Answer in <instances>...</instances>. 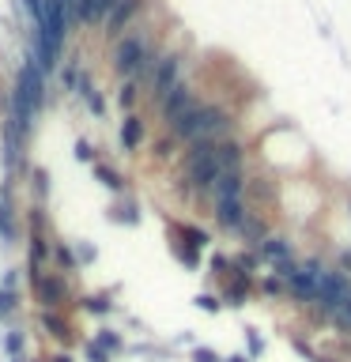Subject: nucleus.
Instances as JSON below:
<instances>
[{"mask_svg": "<svg viewBox=\"0 0 351 362\" xmlns=\"http://www.w3.org/2000/svg\"><path fill=\"white\" fill-rule=\"evenodd\" d=\"M38 321H42V328L57 339V344H68V339H72V325H68V317H64V313L42 310V313H38Z\"/></svg>", "mask_w": 351, "mask_h": 362, "instance_id": "11", "label": "nucleus"}, {"mask_svg": "<svg viewBox=\"0 0 351 362\" xmlns=\"http://www.w3.org/2000/svg\"><path fill=\"white\" fill-rule=\"evenodd\" d=\"M265 355V339H260L257 328H246V358H260Z\"/></svg>", "mask_w": 351, "mask_h": 362, "instance_id": "21", "label": "nucleus"}, {"mask_svg": "<svg viewBox=\"0 0 351 362\" xmlns=\"http://www.w3.org/2000/svg\"><path fill=\"white\" fill-rule=\"evenodd\" d=\"M155 61H159L155 45L140 30L125 34V38H117V45H113V72H117L121 79H140L144 83L147 72L155 68Z\"/></svg>", "mask_w": 351, "mask_h": 362, "instance_id": "2", "label": "nucleus"}, {"mask_svg": "<svg viewBox=\"0 0 351 362\" xmlns=\"http://www.w3.org/2000/svg\"><path fill=\"white\" fill-rule=\"evenodd\" d=\"M0 238H16V208L4 189H0Z\"/></svg>", "mask_w": 351, "mask_h": 362, "instance_id": "15", "label": "nucleus"}, {"mask_svg": "<svg viewBox=\"0 0 351 362\" xmlns=\"http://www.w3.org/2000/svg\"><path fill=\"white\" fill-rule=\"evenodd\" d=\"M144 8H147V0H121V4L106 16V30H110V34H121L136 16H140Z\"/></svg>", "mask_w": 351, "mask_h": 362, "instance_id": "8", "label": "nucleus"}, {"mask_svg": "<svg viewBox=\"0 0 351 362\" xmlns=\"http://www.w3.org/2000/svg\"><path fill=\"white\" fill-rule=\"evenodd\" d=\"M197 305H200L204 313H219L223 310V298H219V294H197Z\"/></svg>", "mask_w": 351, "mask_h": 362, "instance_id": "23", "label": "nucleus"}, {"mask_svg": "<svg viewBox=\"0 0 351 362\" xmlns=\"http://www.w3.org/2000/svg\"><path fill=\"white\" fill-rule=\"evenodd\" d=\"M189 106H197V98H192V87H189V83H178L163 102H159V110H163V121H166V124H174Z\"/></svg>", "mask_w": 351, "mask_h": 362, "instance_id": "6", "label": "nucleus"}, {"mask_svg": "<svg viewBox=\"0 0 351 362\" xmlns=\"http://www.w3.org/2000/svg\"><path fill=\"white\" fill-rule=\"evenodd\" d=\"M189 362H223V355H219V351H212V347H204V344H197L189 351Z\"/></svg>", "mask_w": 351, "mask_h": 362, "instance_id": "22", "label": "nucleus"}, {"mask_svg": "<svg viewBox=\"0 0 351 362\" xmlns=\"http://www.w3.org/2000/svg\"><path fill=\"white\" fill-rule=\"evenodd\" d=\"M16 310H19V291L11 287V279H0V321L16 317Z\"/></svg>", "mask_w": 351, "mask_h": 362, "instance_id": "14", "label": "nucleus"}, {"mask_svg": "<svg viewBox=\"0 0 351 362\" xmlns=\"http://www.w3.org/2000/svg\"><path fill=\"white\" fill-rule=\"evenodd\" d=\"M231 132V113L223 106H208V102H197V106H189L181 117L170 124V136L174 140H219V136Z\"/></svg>", "mask_w": 351, "mask_h": 362, "instance_id": "1", "label": "nucleus"}, {"mask_svg": "<svg viewBox=\"0 0 351 362\" xmlns=\"http://www.w3.org/2000/svg\"><path fill=\"white\" fill-rule=\"evenodd\" d=\"M136 90H140V79H125V87H121V106H132L136 102Z\"/></svg>", "mask_w": 351, "mask_h": 362, "instance_id": "24", "label": "nucleus"}, {"mask_svg": "<svg viewBox=\"0 0 351 362\" xmlns=\"http://www.w3.org/2000/svg\"><path fill=\"white\" fill-rule=\"evenodd\" d=\"M351 291V279L344 272H321V283H317V294H313V317H321V321H333V313L344 305Z\"/></svg>", "mask_w": 351, "mask_h": 362, "instance_id": "4", "label": "nucleus"}, {"mask_svg": "<svg viewBox=\"0 0 351 362\" xmlns=\"http://www.w3.org/2000/svg\"><path fill=\"white\" fill-rule=\"evenodd\" d=\"M50 362H76V358H72V355H68V351H57V355H53Z\"/></svg>", "mask_w": 351, "mask_h": 362, "instance_id": "27", "label": "nucleus"}, {"mask_svg": "<svg viewBox=\"0 0 351 362\" xmlns=\"http://www.w3.org/2000/svg\"><path fill=\"white\" fill-rule=\"evenodd\" d=\"M95 177L102 181V185H106L110 192H125V181H121V174L113 166H106V163H98L95 158Z\"/></svg>", "mask_w": 351, "mask_h": 362, "instance_id": "17", "label": "nucleus"}, {"mask_svg": "<svg viewBox=\"0 0 351 362\" xmlns=\"http://www.w3.org/2000/svg\"><path fill=\"white\" fill-rule=\"evenodd\" d=\"M219 170L223 174L242 170V144L238 140H219Z\"/></svg>", "mask_w": 351, "mask_h": 362, "instance_id": "12", "label": "nucleus"}, {"mask_svg": "<svg viewBox=\"0 0 351 362\" xmlns=\"http://www.w3.org/2000/svg\"><path fill=\"white\" fill-rule=\"evenodd\" d=\"M27 362H45V358H27Z\"/></svg>", "mask_w": 351, "mask_h": 362, "instance_id": "29", "label": "nucleus"}, {"mask_svg": "<svg viewBox=\"0 0 351 362\" xmlns=\"http://www.w3.org/2000/svg\"><path fill=\"white\" fill-rule=\"evenodd\" d=\"M84 358H87V362H113V358H106V355H102L98 347H91V344L84 347Z\"/></svg>", "mask_w": 351, "mask_h": 362, "instance_id": "26", "label": "nucleus"}, {"mask_svg": "<svg viewBox=\"0 0 351 362\" xmlns=\"http://www.w3.org/2000/svg\"><path fill=\"white\" fill-rule=\"evenodd\" d=\"M257 253L265 257V260H272L276 268H283V264H291V260H294L291 242H287V238H276V234H272V238H260V242H257Z\"/></svg>", "mask_w": 351, "mask_h": 362, "instance_id": "9", "label": "nucleus"}, {"mask_svg": "<svg viewBox=\"0 0 351 362\" xmlns=\"http://www.w3.org/2000/svg\"><path fill=\"white\" fill-rule=\"evenodd\" d=\"M321 264L317 260H306V264H283L276 268V276L283 279V287H287V294H294L299 302H313V294H317V283H321Z\"/></svg>", "mask_w": 351, "mask_h": 362, "instance_id": "5", "label": "nucleus"}, {"mask_svg": "<svg viewBox=\"0 0 351 362\" xmlns=\"http://www.w3.org/2000/svg\"><path fill=\"white\" fill-rule=\"evenodd\" d=\"M87 344H91V347H98L106 358H117V355H125V351H129V347H125V336L117 332V328H98V332L91 336Z\"/></svg>", "mask_w": 351, "mask_h": 362, "instance_id": "10", "label": "nucleus"}, {"mask_svg": "<svg viewBox=\"0 0 351 362\" xmlns=\"http://www.w3.org/2000/svg\"><path fill=\"white\" fill-rule=\"evenodd\" d=\"M260 291H265V294H283L287 287H283L280 276H268V279H260Z\"/></svg>", "mask_w": 351, "mask_h": 362, "instance_id": "25", "label": "nucleus"}, {"mask_svg": "<svg viewBox=\"0 0 351 362\" xmlns=\"http://www.w3.org/2000/svg\"><path fill=\"white\" fill-rule=\"evenodd\" d=\"M140 140H144V121L136 117V113H129V117L121 121V147L125 151H136Z\"/></svg>", "mask_w": 351, "mask_h": 362, "instance_id": "13", "label": "nucleus"}, {"mask_svg": "<svg viewBox=\"0 0 351 362\" xmlns=\"http://www.w3.org/2000/svg\"><path fill=\"white\" fill-rule=\"evenodd\" d=\"M68 249H72V264L76 268H84V264L95 260V245H91V242H68Z\"/></svg>", "mask_w": 351, "mask_h": 362, "instance_id": "19", "label": "nucleus"}, {"mask_svg": "<svg viewBox=\"0 0 351 362\" xmlns=\"http://www.w3.org/2000/svg\"><path fill=\"white\" fill-rule=\"evenodd\" d=\"M30 291H34V298H38L42 310H50V313H61L68 302H72V291H68V279H64V272H30Z\"/></svg>", "mask_w": 351, "mask_h": 362, "instance_id": "3", "label": "nucleus"}, {"mask_svg": "<svg viewBox=\"0 0 351 362\" xmlns=\"http://www.w3.org/2000/svg\"><path fill=\"white\" fill-rule=\"evenodd\" d=\"M223 362H253V358H246V355H226Z\"/></svg>", "mask_w": 351, "mask_h": 362, "instance_id": "28", "label": "nucleus"}, {"mask_svg": "<svg viewBox=\"0 0 351 362\" xmlns=\"http://www.w3.org/2000/svg\"><path fill=\"white\" fill-rule=\"evenodd\" d=\"M246 204L242 197H219L215 200V219H219V226H226V230H238V226L246 223Z\"/></svg>", "mask_w": 351, "mask_h": 362, "instance_id": "7", "label": "nucleus"}, {"mask_svg": "<svg viewBox=\"0 0 351 362\" xmlns=\"http://www.w3.org/2000/svg\"><path fill=\"white\" fill-rule=\"evenodd\" d=\"M110 219H113V223H136V219H140V208H136L132 200H117V204L110 208Z\"/></svg>", "mask_w": 351, "mask_h": 362, "instance_id": "18", "label": "nucleus"}, {"mask_svg": "<svg viewBox=\"0 0 351 362\" xmlns=\"http://www.w3.org/2000/svg\"><path fill=\"white\" fill-rule=\"evenodd\" d=\"M333 325L340 328V336H351V291H347V298H344V305L333 313Z\"/></svg>", "mask_w": 351, "mask_h": 362, "instance_id": "20", "label": "nucleus"}, {"mask_svg": "<svg viewBox=\"0 0 351 362\" xmlns=\"http://www.w3.org/2000/svg\"><path fill=\"white\" fill-rule=\"evenodd\" d=\"M84 310H87L91 317H106V313H113V302H110V291H98V294H87V298H84Z\"/></svg>", "mask_w": 351, "mask_h": 362, "instance_id": "16", "label": "nucleus"}]
</instances>
